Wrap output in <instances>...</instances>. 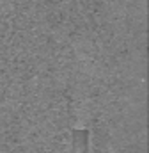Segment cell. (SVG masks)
I'll return each mask as SVG.
<instances>
[{"mask_svg": "<svg viewBox=\"0 0 149 153\" xmlns=\"http://www.w3.org/2000/svg\"><path fill=\"white\" fill-rule=\"evenodd\" d=\"M73 139H74V144L78 146V152L80 153H89V135L85 130H74L73 132Z\"/></svg>", "mask_w": 149, "mask_h": 153, "instance_id": "obj_1", "label": "cell"}]
</instances>
